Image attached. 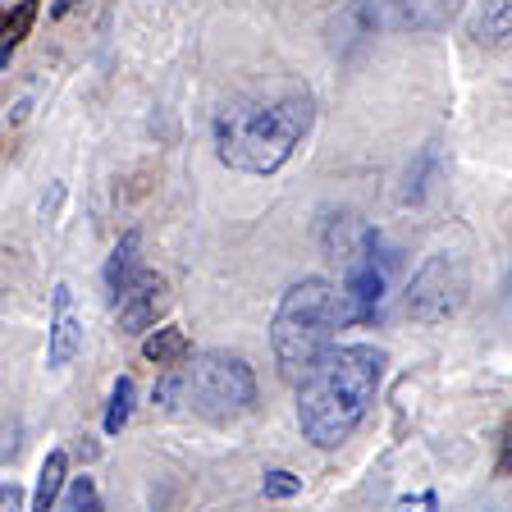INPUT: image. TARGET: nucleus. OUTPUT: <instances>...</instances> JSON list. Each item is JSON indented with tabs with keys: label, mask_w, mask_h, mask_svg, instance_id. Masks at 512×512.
I'll use <instances>...</instances> for the list:
<instances>
[{
	"label": "nucleus",
	"mask_w": 512,
	"mask_h": 512,
	"mask_svg": "<svg viewBox=\"0 0 512 512\" xmlns=\"http://www.w3.org/2000/svg\"><path fill=\"white\" fill-rule=\"evenodd\" d=\"M311 119H316V96L307 83H298V78L261 83L220 106L211 124L215 160L234 174L270 179L307 142Z\"/></svg>",
	"instance_id": "obj_1"
},
{
	"label": "nucleus",
	"mask_w": 512,
	"mask_h": 512,
	"mask_svg": "<svg viewBox=\"0 0 512 512\" xmlns=\"http://www.w3.org/2000/svg\"><path fill=\"white\" fill-rule=\"evenodd\" d=\"M384 348L375 343H334L320 366L298 384V430L316 448H339L380 398Z\"/></svg>",
	"instance_id": "obj_2"
},
{
	"label": "nucleus",
	"mask_w": 512,
	"mask_h": 512,
	"mask_svg": "<svg viewBox=\"0 0 512 512\" xmlns=\"http://www.w3.org/2000/svg\"><path fill=\"white\" fill-rule=\"evenodd\" d=\"M334 325L339 316V288L325 275H307L288 284L279 298L275 320H270V352H275L279 380L302 384L320 366V357L334 348Z\"/></svg>",
	"instance_id": "obj_3"
},
{
	"label": "nucleus",
	"mask_w": 512,
	"mask_h": 512,
	"mask_svg": "<svg viewBox=\"0 0 512 512\" xmlns=\"http://www.w3.org/2000/svg\"><path fill=\"white\" fill-rule=\"evenodd\" d=\"M179 403L188 407L192 416H202L211 426H224V421H238L256 407V375L247 366V357L238 352H197L192 366L179 371Z\"/></svg>",
	"instance_id": "obj_4"
},
{
	"label": "nucleus",
	"mask_w": 512,
	"mask_h": 512,
	"mask_svg": "<svg viewBox=\"0 0 512 512\" xmlns=\"http://www.w3.org/2000/svg\"><path fill=\"white\" fill-rule=\"evenodd\" d=\"M467 288H471L467 252H462V247H435V252L416 266L412 284H407V293H403V307L416 325H444V320H453L462 311Z\"/></svg>",
	"instance_id": "obj_5"
},
{
	"label": "nucleus",
	"mask_w": 512,
	"mask_h": 512,
	"mask_svg": "<svg viewBox=\"0 0 512 512\" xmlns=\"http://www.w3.org/2000/svg\"><path fill=\"white\" fill-rule=\"evenodd\" d=\"M343 266H348L343 288H339V316H343V325L371 320L375 311H380V302H384V288H389V266H394V261L384 256V247H380V234H375V229H366L362 243L343 256Z\"/></svg>",
	"instance_id": "obj_6"
},
{
	"label": "nucleus",
	"mask_w": 512,
	"mask_h": 512,
	"mask_svg": "<svg viewBox=\"0 0 512 512\" xmlns=\"http://www.w3.org/2000/svg\"><path fill=\"white\" fill-rule=\"evenodd\" d=\"M165 311H170V284H165V275H156V270H142V275L124 288V298L115 302V316H119V330L124 334H151Z\"/></svg>",
	"instance_id": "obj_7"
},
{
	"label": "nucleus",
	"mask_w": 512,
	"mask_h": 512,
	"mask_svg": "<svg viewBox=\"0 0 512 512\" xmlns=\"http://www.w3.org/2000/svg\"><path fill=\"white\" fill-rule=\"evenodd\" d=\"M83 352V320L74 311V288L55 284L51 298V330H46V366L51 371H64Z\"/></svg>",
	"instance_id": "obj_8"
},
{
	"label": "nucleus",
	"mask_w": 512,
	"mask_h": 512,
	"mask_svg": "<svg viewBox=\"0 0 512 512\" xmlns=\"http://www.w3.org/2000/svg\"><path fill=\"white\" fill-rule=\"evenodd\" d=\"M467 32L476 46L512 42V0H476L467 14Z\"/></svg>",
	"instance_id": "obj_9"
},
{
	"label": "nucleus",
	"mask_w": 512,
	"mask_h": 512,
	"mask_svg": "<svg viewBox=\"0 0 512 512\" xmlns=\"http://www.w3.org/2000/svg\"><path fill=\"white\" fill-rule=\"evenodd\" d=\"M142 238H138V229H128L124 238H119L115 247H110V261H106V293H110V302H119L124 298V288L133 284V279L142 275Z\"/></svg>",
	"instance_id": "obj_10"
},
{
	"label": "nucleus",
	"mask_w": 512,
	"mask_h": 512,
	"mask_svg": "<svg viewBox=\"0 0 512 512\" xmlns=\"http://www.w3.org/2000/svg\"><path fill=\"white\" fill-rule=\"evenodd\" d=\"M142 357L151 366H160V371H183L192 362V343L179 325H160V330H151L142 339Z\"/></svg>",
	"instance_id": "obj_11"
},
{
	"label": "nucleus",
	"mask_w": 512,
	"mask_h": 512,
	"mask_svg": "<svg viewBox=\"0 0 512 512\" xmlns=\"http://www.w3.org/2000/svg\"><path fill=\"white\" fill-rule=\"evenodd\" d=\"M69 453L64 448H51L42 462V471H37V490H32V512H55V503H60L64 485H69Z\"/></svg>",
	"instance_id": "obj_12"
},
{
	"label": "nucleus",
	"mask_w": 512,
	"mask_h": 512,
	"mask_svg": "<svg viewBox=\"0 0 512 512\" xmlns=\"http://www.w3.org/2000/svg\"><path fill=\"white\" fill-rule=\"evenodd\" d=\"M37 0H19L10 14H5V23H0V60H5V69H10V55L23 46V37L32 32V23H37Z\"/></svg>",
	"instance_id": "obj_13"
},
{
	"label": "nucleus",
	"mask_w": 512,
	"mask_h": 512,
	"mask_svg": "<svg viewBox=\"0 0 512 512\" xmlns=\"http://www.w3.org/2000/svg\"><path fill=\"white\" fill-rule=\"evenodd\" d=\"M389 5V28H435L444 19V5L439 0H384Z\"/></svg>",
	"instance_id": "obj_14"
},
{
	"label": "nucleus",
	"mask_w": 512,
	"mask_h": 512,
	"mask_svg": "<svg viewBox=\"0 0 512 512\" xmlns=\"http://www.w3.org/2000/svg\"><path fill=\"white\" fill-rule=\"evenodd\" d=\"M133 398H138L133 375H119V380L110 384V403H106V416H101V430H106V435H119V430L128 426V416H133Z\"/></svg>",
	"instance_id": "obj_15"
},
{
	"label": "nucleus",
	"mask_w": 512,
	"mask_h": 512,
	"mask_svg": "<svg viewBox=\"0 0 512 512\" xmlns=\"http://www.w3.org/2000/svg\"><path fill=\"white\" fill-rule=\"evenodd\" d=\"M64 512H101V494H96V480L92 476H74V480H69Z\"/></svg>",
	"instance_id": "obj_16"
},
{
	"label": "nucleus",
	"mask_w": 512,
	"mask_h": 512,
	"mask_svg": "<svg viewBox=\"0 0 512 512\" xmlns=\"http://www.w3.org/2000/svg\"><path fill=\"white\" fill-rule=\"evenodd\" d=\"M261 494H266L270 503L298 499V494H302V476H293V471L275 467V471H266V480H261Z\"/></svg>",
	"instance_id": "obj_17"
},
{
	"label": "nucleus",
	"mask_w": 512,
	"mask_h": 512,
	"mask_svg": "<svg viewBox=\"0 0 512 512\" xmlns=\"http://www.w3.org/2000/svg\"><path fill=\"white\" fill-rule=\"evenodd\" d=\"M494 476H512V416L503 421V435H499V462H494Z\"/></svg>",
	"instance_id": "obj_18"
},
{
	"label": "nucleus",
	"mask_w": 512,
	"mask_h": 512,
	"mask_svg": "<svg viewBox=\"0 0 512 512\" xmlns=\"http://www.w3.org/2000/svg\"><path fill=\"white\" fill-rule=\"evenodd\" d=\"M0 512H23V490L14 485V480L0 485Z\"/></svg>",
	"instance_id": "obj_19"
},
{
	"label": "nucleus",
	"mask_w": 512,
	"mask_h": 512,
	"mask_svg": "<svg viewBox=\"0 0 512 512\" xmlns=\"http://www.w3.org/2000/svg\"><path fill=\"white\" fill-rule=\"evenodd\" d=\"M439 499L435 494H416V499H403V512H435Z\"/></svg>",
	"instance_id": "obj_20"
}]
</instances>
